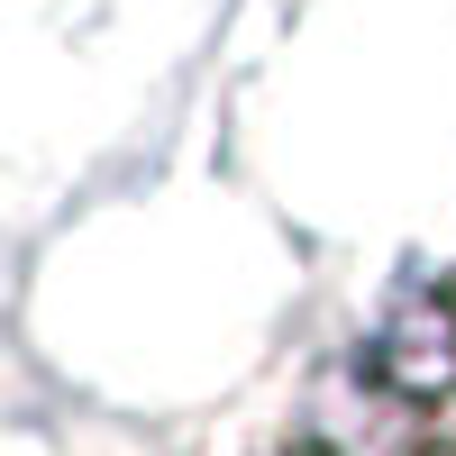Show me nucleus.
Masks as SVG:
<instances>
[{
	"label": "nucleus",
	"instance_id": "nucleus-1",
	"mask_svg": "<svg viewBox=\"0 0 456 456\" xmlns=\"http://www.w3.org/2000/svg\"><path fill=\"white\" fill-rule=\"evenodd\" d=\"M456 356V329H447V301H402V311L384 320V374L411 393H429L438 374Z\"/></svg>",
	"mask_w": 456,
	"mask_h": 456
}]
</instances>
